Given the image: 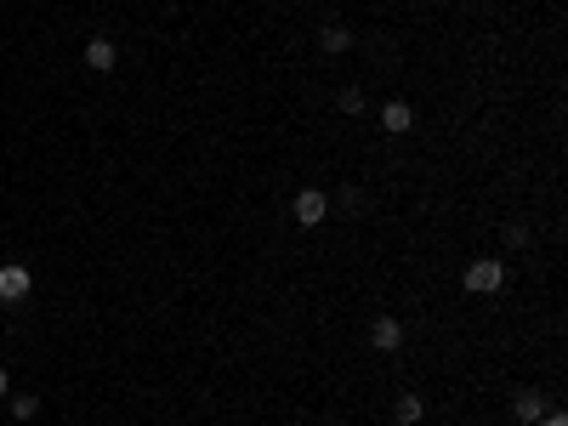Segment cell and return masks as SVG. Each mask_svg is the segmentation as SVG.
<instances>
[{"label":"cell","mask_w":568,"mask_h":426,"mask_svg":"<svg viewBox=\"0 0 568 426\" xmlns=\"http://www.w3.org/2000/svg\"><path fill=\"white\" fill-rule=\"evenodd\" d=\"M335 102H342L347 114H364V91L358 86H342V97H335Z\"/></svg>","instance_id":"cell-10"},{"label":"cell","mask_w":568,"mask_h":426,"mask_svg":"<svg viewBox=\"0 0 568 426\" xmlns=\"http://www.w3.org/2000/svg\"><path fill=\"white\" fill-rule=\"evenodd\" d=\"M6 392H12V381H6V370H0V398H6Z\"/></svg>","instance_id":"cell-13"},{"label":"cell","mask_w":568,"mask_h":426,"mask_svg":"<svg viewBox=\"0 0 568 426\" xmlns=\"http://www.w3.org/2000/svg\"><path fill=\"white\" fill-rule=\"evenodd\" d=\"M409 126H416V114H409V102H381V131H392V136H404Z\"/></svg>","instance_id":"cell-5"},{"label":"cell","mask_w":568,"mask_h":426,"mask_svg":"<svg viewBox=\"0 0 568 426\" xmlns=\"http://www.w3.org/2000/svg\"><path fill=\"white\" fill-rule=\"evenodd\" d=\"M86 63L97 69V74H109V69L119 63V45H114L109 35H91V40H86Z\"/></svg>","instance_id":"cell-4"},{"label":"cell","mask_w":568,"mask_h":426,"mask_svg":"<svg viewBox=\"0 0 568 426\" xmlns=\"http://www.w3.org/2000/svg\"><path fill=\"white\" fill-rule=\"evenodd\" d=\"M500 284H506V262H495V256H483V262L466 267V291L472 296H495Z\"/></svg>","instance_id":"cell-1"},{"label":"cell","mask_w":568,"mask_h":426,"mask_svg":"<svg viewBox=\"0 0 568 426\" xmlns=\"http://www.w3.org/2000/svg\"><path fill=\"white\" fill-rule=\"evenodd\" d=\"M512 415L523 421V426H534V421L546 415V398H540V392H517V398H512Z\"/></svg>","instance_id":"cell-7"},{"label":"cell","mask_w":568,"mask_h":426,"mask_svg":"<svg viewBox=\"0 0 568 426\" xmlns=\"http://www.w3.org/2000/svg\"><path fill=\"white\" fill-rule=\"evenodd\" d=\"M398 341H404V324H398L392 313H381L370 324V347H375V353H398Z\"/></svg>","instance_id":"cell-3"},{"label":"cell","mask_w":568,"mask_h":426,"mask_svg":"<svg viewBox=\"0 0 568 426\" xmlns=\"http://www.w3.org/2000/svg\"><path fill=\"white\" fill-rule=\"evenodd\" d=\"M421 409H426V404L416 398V392H404V398H398V426H416V421H421Z\"/></svg>","instance_id":"cell-9"},{"label":"cell","mask_w":568,"mask_h":426,"mask_svg":"<svg viewBox=\"0 0 568 426\" xmlns=\"http://www.w3.org/2000/svg\"><path fill=\"white\" fill-rule=\"evenodd\" d=\"M540 426H568V415H540Z\"/></svg>","instance_id":"cell-12"},{"label":"cell","mask_w":568,"mask_h":426,"mask_svg":"<svg viewBox=\"0 0 568 426\" xmlns=\"http://www.w3.org/2000/svg\"><path fill=\"white\" fill-rule=\"evenodd\" d=\"M318 45H325V52H347V45H352V29H347V23H325Z\"/></svg>","instance_id":"cell-8"},{"label":"cell","mask_w":568,"mask_h":426,"mask_svg":"<svg viewBox=\"0 0 568 426\" xmlns=\"http://www.w3.org/2000/svg\"><path fill=\"white\" fill-rule=\"evenodd\" d=\"M290 210H296V222H301V227H318V222L330 217V200H325L318 188H301V193H296V205H290Z\"/></svg>","instance_id":"cell-2"},{"label":"cell","mask_w":568,"mask_h":426,"mask_svg":"<svg viewBox=\"0 0 568 426\" xmlns=\"http://www.w3.org/2000/svg\"><path fill=\"white\" fill-rule=\"evenodd\" d=\"M29 296V267H0V301H23Z\"/></svg>","instance_id":"cell-6"},{"label":"cell","mask_w":568,"mask_h":426,"mask_svg":"<svg viewBox=\"0 0 568 426\" xmlns=\"http://www.w3.org/2000/svg\"><path fill=\"white\" fill-rule=\"evenodd\" d=\"M12 415H18V421H35V415H40V398H12Z\"/></svg>","instance_id":"cell-11"}]
</instances>
